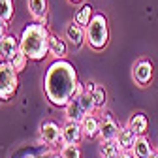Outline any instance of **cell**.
Wrapping results in <instances>:
<instances>
[{"instance_id": "cell-9", "label": "cell", "mask_w": 158, "mask_h": 158, "mask_svg": "<svg viewBox=\"0 0 158 158\" xmlns=\"http://www.w3.org/2000/svg\"><path fill=\"white\" fill-rule=\"evenodd\" d=\"M85 115L87 113H85V109L81 106L79 94H73V98L64 106V117H66V121H70V123H81Z\"/></svg>"}, {"instance_id": "cell-1", "label": "cell", "mask_w": 158, "mask_h": 158, "mask_svg": "<svg viewBox=\"0 0 158 158\" xmlns=\"http://www.w3.org/2000/svg\"><path fill=\"white\" fill-rule=\"evenodd\" d=\"M79 79L72 62L66 58H55L44 75L45 98L56 107H64L77 90Z\"/></svg>"}, {"instance_id": "cell-8", "label": "cell", "mask_w": 158, "mask_h": 158, "mask_svg": "<svg viewBox=\"0 0 158 158\" xmlns=\"http://www.w3.org/2000/svg\"><path fill=\"white\" fill-rule=\"evenodd\" d=\"M60 134H62V126H58L55 121H45L40 126V137L47 145H56L60 141Z\"/></svg>"}, {"instance_id": "cell-18", "label": "cell", "mask_w": 158, "mask_h": 158, "mask_svg": "<svg viewBox=\"0 0 158 158\" xmlns=\"http://www.w3.org/2000/svg\"><path fill=\"white\" fill-rule=\"evenodd\" d=\"M123 152L121 145L117 139H100V154L102 158H118V154Z\"/></svg>"}, {"instance_id": "cell-12", "label": "cell", "mask_w": 158, "mask_h": 158, "mask_svg": "<svg viewBox=\"0 0 158 158\" xmlns=\"http://www.w3.org/2000/svg\"><path fill=\"white\" fill-rule=\"evenodd\" d=\"M19 49H21L19 38H15L13 34H6L0 40V60H10Z\"/></svg>"}, {"instance_id": "cell-26", "label": "cell", "mask_w": 158, "mask_h": 158, "mask_svg": "<svg viewBox=\"0 0 158 158\" xmlns=\"http://www.w3.org/2000/svg\"><path fill=\"white\" fill-rule=\"evenodd\" d=\"M118 158H135L132 151H123L121 154H118Z\"/></svg>"}, {"instance_id": "cell-23", "label": "cell", "mask_w": 158, "mask_h": 158, "mask_svg": "<svg viewBox=\"0 0 158 158\" xmlns=\"http://www.w3.org/2000/svg\"><path fill=\"white\" fill-rule=\"evenodd\" d=\"M79 100H81V106L85 109V113H94L96 111V106H94V98H92V92H87L83 90L79 94Z\"/></svg>"}, {"instance_id": "cell-7", "label": "cell", "mask_w": 158, "mask_h": 158, "mask_svg": "<svg viewBox=\"0 0 158 158\" xmlns=\"http://www.w3.org/2000/svg\"><path fill=\"white\" fill-rule=\"evenodd\" d=\"M64 40H68V44H72L73 47H81V45L87 42V28H85L83 25L72 21L70 25H66Z\"/></svg>"}, {"instance_id": "cell-25", "label": "cell", "mask_w": 158, "mask_h": 158, "mask_svg": "<svg viewBox=\"0 0 158 158\" xmlns=\"http://www.w3.org/2000/svg\"><path fill=\"white\" fill-rule=\"evenodd\" d=\"M6 34H8V23L4 21V19H0V40H2Z\"/></svg>"}, {"instance_id": "cell-19", "label": "cell", "mask_w": 158, "mask_h": 158, "mask_svg": "<svg viewBox=\"0 0 158 158\" xmlns=\"http://www.w3.org/2000/svg\"><path fill=\"white\" fill-rule=\"evenodd\" d=\"M92 15H94V11H92V6H90L89 2H85V4H81V6H79V10L75 11L73 21H75V23H79V25H83V27H87V25L90 23Z\"/></svg>"}, {"instance_id": "cell-13", "label": "cell", "mask_w": 158, "mask_h": 158, "mask_svg": "<svg viewBox=\"0 0 158 158\" xmlns=\"http://www.w3.org/2000/svg\"><path fill=\"white\" fill-rule=\"evenodd\" d=\"M27 4H28V11L34 17V21L47 25V11H49L47 0H28Z\"/></svg>"}, {"instance_id": "cell-6", "label": "cell", "mask_w": 158, "mask_h": 158, "mask_svg": "<svg viewBox=\"0 0 158 158\" xmlns=\"http://www.w3.org/2000/svg\"><path fill=\"white\" fill-rule=\"evenodd\" d=\"M83 128L81 123H70L66 121V124L62 126V134H60V143L62 145H79L83 139Z\"/></svg>"}, {"instance_id": "cell-11", "label": "cell", "mask_w": 158, "mask_h": 158, "mask_svg": "<svg viewBox=\"0 0 158 158\" xmlns=\"http://www.w3.org/2000/svg\"><path fill=\"white\" fill-rule=\"evenodd\" d=\"M118 130H121V126L115 123L111 113L106 111V115L102 117V124H100V139H104V141L106 139H117Z\"/></svg>"}, {"instance_id": "cell-17", "label": "cell", "mask_w": 158, "mask_h": 158, "mask_svg": "<svg viewBox=\"0 0 158 158\" xmlns=\"http://www.w3.org/2000/svg\"><path fill=\"white\" fill-rule=\"evenodd\" d=\"M132 152H134L135 158H149L154 152V149H152L151 141L147 139L145 135H139V137H137V141L134 143V147H132Z\"/></svg>"}, {"instance_id": "cell-10", "label": "cell", "mask_w": 158, "mask_h": 158, "mask_svg": "<svg viewBox=\"0 0 158 158\" xmlns=\"http://www.w3.org/2000/svg\"><path fill=\"white\" fill-rule=\"evenodd\" d=\"M100 124L102 118H98L94 113H87L81 121V128H83V135L87 139H96L100 137Z\"/></svg>"}, {"instance_id": "cell-16", "label": "cell", "mask_w": 158, "mask_h": 158, "mask_svg": "<svg viewBox=\"0 0 158 158\" xmlns=\"http://www.w3.org/2000/svg\"><path fill=\"white\" fill-rule=\"evenodd\" d=\"M128 126L137 134V135H145L149 130V117L145 113H134L128 118Z\"/></svg>"}, {"instance_id": "cell-30", "label": "cell", "mask_w": 158, "mask_h": 158, "mask_svg": "<svg viewBox=\"0 0 158 158\" xmlns=\"http://www.w3.org/2000/svg\"><path fill=\"white\" fill-rule=\"evenodd\" d=\"M156 151H158V149H156Z\"/></svg>"}, {"instance_id": "cell-28", "label": "cell", "mask_w": 158, "mask_h": 158, "mask_svg": "<svg viewBox=\"0 0 158 158\" xmlns=\"http://www.w3.org/2000/svg\"><path fill=\"white\" fill-rule=\"evenodd\" d=\"M51 158H64V156H62V154H60V152H58V154H53V156H51Z\"/></svg>"}, {"instance_id": "cell-3", "label": "cell", "mask_w": 158, "mask_h": 158, "mask_svg": "<svg viewBox=\"0 0 158 158\" xmlns=\"http://www.w3.org/2000/svg\"><path fill=\"white\" fill-rule=\"evenodd\" d=\"M87 28V44L94 51H102L109 44V27L107 19L102 13H94L90 23L85 27Z\"/></svg>"}, {"instance_id": "cell-29", "label": "cell", "mask_w": 158, "mask_h": 158, "mask_svg": "<svg viewBox=\"0 0 158 158\" xmlns=\"http://www.w3.org/2000/svg\"><path fill=\"white\" fill-rule=\"evenodd\" d=\"M70 2H73V4H81L83 0H70Z\"/></svg>"}, {"instance_id": "cell-2", "label": "cell", "mask_w": 158, "mask_h": 158, "mask_svg": "<svg viewBox=\"0 0 158 158\" xmlns=\"http://www.w3.org/2000/svg\"><path fill=\"white\" fill-rule=\"evenodd\" d=\"M49 30L47 25L34 21L28 23L23 30L21 36H19V45H21V51L28 56V60L40 62L49 55Z\"/></svg>"}, {"instance_id": "cell-15", "label": "cell", "mask_w": 158, "mask_h": 158, "mask_svg": "<svg viewBox=\"0 0 158 158\" xmlns=\"http://www.w3.org/2000/svg\"><path fill=\"white\" fill-rule=\"evenodd\" d=\"M137 135L128 124L126 126H121V130H118V135H117V141H118V145H121V149L123 151H132V147H134V143L137 141Z\"/></svg>"}, {"instance_id": "cell-20", "label": "cell", "mask_w": 158, "mask_h": 158, "mask_svg": "<svg viewBox=\"0 0 158 158\" xmlns=\"http://www.w3.org/2000/svg\"><path fill=\"white\" fill-rule=\"evenodd\" d=\"M92 98H94L96 109H104L106 104H107V90H106V87L98 85V87L94 89V92H92Z\"/></svg>"}, {"instance_id": "cell-21", "label": "cell", "mask_w": 158, "mask_h": 158, "mask_svg": "<svg viewBox=\"0 0 158 158\" xmlns=\"http://www.w3.org/2000/svg\"><path fill=\"white\" fill-rule=\"evenodd\" d=\"M10 64H11L17 72H23V70L27 68V64H28V56H27L21 49H19V51L10 58Z\"/></svg>"}, {"instance_id": "cell-5", "label": "cell", "mask_w": 158, "mask_h": 158, "mask_svg": "<svg viewBox=\"0 0 158 158\" xmlns=\"http://www.w3.org/2000/svg\"><path fill=\"white\" fill-rule=\"evenodd\" d=\"M152 62L151 60H145V58H141V60H137L134 70H132V75H134V81L139 85V87H147L151 81H152Z\"/></svg>"}, {"instance_id": "cell-22", "label": "cell", "mask_w": 158, "mask_h": 158, "mask_svg": "<svg viewBox=\"0 0 158 158\" xmlns=\"http://www.w3.org/2000/svg\"><path fill=\"white\" fill-rule=\"evenodd\" d=\"M13 0H0V19L10 23L13 19Z\"/></svg>"}, {"instance_id": "cell-4", "label": "cell", "mask_w": 158, "mask_h": 158, "mask_svg": "<svg viewBox=\"0 0 158 158\" xmlns=\"http://www.w3.org/2000/svg\"><path fill=\"white\" fill-rule=\"evenodd\" d=\"M19 87V72L10 64V60H0V100L8 102L13 98Z\"/></svg>"}, {"instance_id": "cell-27", "label": "cell", "mask_w": 158, "mask_h": 158, "mask_svg": "<svg viewBox=\"0 0 158 158\" xmlns=\"http://www.w3.org/2000/svg\"><path fill=\"white\" fill-rule=\"evenodd\" d=\"M149 158H158V151H154V152H152V154H151Z\"/></svg>"}, {"instance_id": "cell-14", "label": "cell", "mask_w": 158, "mask_h": 158, "mask_svg": "<svg viewBox=\"0 0 158 158\" xmlns=\"http://www.w3.org/2000/svg\"><path fill=\"white\" fill-rule=\"evenodd\" d=\"M66 53H68L66 40H62L56 34H49V55L53 58H66Z\"/></svg>"}, {"instance_id": "cell-24", "label": "cell", "mask_w": 158, "mask_h": 158, "mask_svg": "<svg viewBox=\"0 0 158 158\" xmlns=\"http://www.w3.org/2000/svg\"><path fill=\"white\" fill-rule=\"evenodd\" d=\"M58 152L64 158H81V149H79V145H62Z\"/></svg>"}]
</instances>
